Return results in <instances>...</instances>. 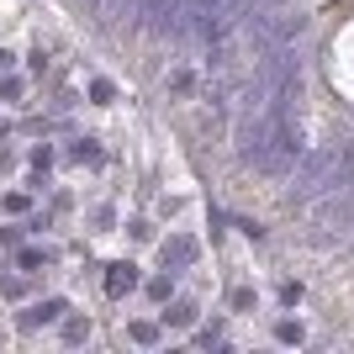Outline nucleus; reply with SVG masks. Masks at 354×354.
Instances as JSON below:
<instances>
[{
    "label": "nucleus",
    "instance_id": "f257e3e1",
    "mask_svg": "<svg viewBox=\"0 0 354 354\" xmlns=\"http://www.w3.org/2000/svg\"><path fill=\"white\" fill-rule=\"evenodd\" d=\"M344 148H317V153H296L291 164V185H286V201L291 207H307V201H317V196H328L333 185H344Z\"/></svg>",
    "mask_w": 354,
    "mask_h": 354
},
{
    "label": "nucleus",
    "instance_id": "f03ea898",
    "mask_svg": "<svg viewBox=\"0 0 354 354\" xmlns=\"http://www.w3.org/2000/svg\"><path fill=\"white\" fill-rule=\"evenodd\" d=\"M185 6H191V0H143V11L153 16V27H185Z\"/></svg>",
    "mask_w": 354,
    "mask_h": 354
}]
</instances>
